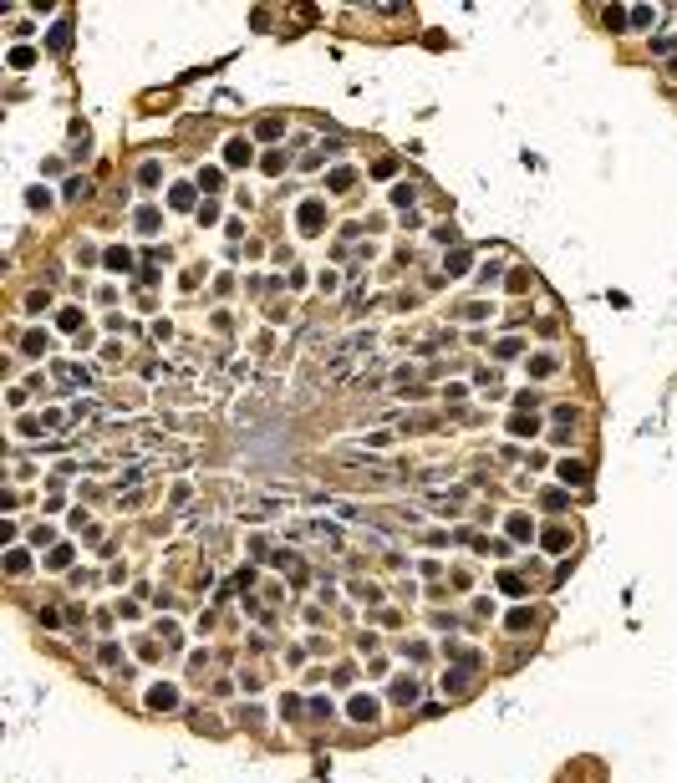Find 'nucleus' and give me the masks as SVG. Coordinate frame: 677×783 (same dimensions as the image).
<instances>
[{"label": "nucleus", "mask_w": 677, "mask_h": 783, "mask_svg": "<svg viewBox=\"0 0 677 783\" xmlns=\"http://www.w3.org/2000/svg\"><path fill=\"white\" fill-rule=\"evenodd\" d=\"M530 371H535V377H550V371H556V356H535Z\"/></svg>", "instance_id": "nucleus-19"}, {"label": "nucleus", "mask_w": 677, "mask_h": 783, "mask_svg": "<svg viewBox=\"0 0 677 783\" xmlns=\"http://www.w3.org/2000/svg\"><path fill=\"white\" fill-rule=\"evenodd\" d=\"M509 535H514V540H530V519L514 514V519H509Z\"/></svg>", "instance_id": "nucleus-16"}, {"label": "nucleus", "mask_w": 677, "mask_h": 783, "mask_svg": "<svg viewBox=\"0 0 677 783\" xmlns=\"http://www.w3.org/2000/svg\"><path fill=\"white\" fill-rule=\"evenodd\" d=\"M545 549H550V554H565V549H570V535H565V529H550V535H545Z\"/></svg>", "instance_id": "nucleus-7"}, {"label": "nucleus", "mask_w": 677, "mask_h": 783, "mask_svg": "<svg viewBox=\"0 0 677 783\" xmlns=\"http://www.w3.org/2000/svg\"><path fill=\"white\" fill-rule=\"evenodd\" d=\"M31 61H36V51H31V46H16V51H11V67H31Z\"/></svg>", "instance_id": "nucleus-18"}, {"label": "nucleus", "mask_w": 677, "mask_h": 783, "mask_svg": "<svg viewBox=\"0 0 677 783\" xmlns=\"http://www.w3.org/2000/svg\"><path fill=\"white\" fill-rule=\"evenodd\" d=\"M372 346H377V341H372V331H362V336L342 341V346H336V351L326 356V377H331V382H342L347 371H352V361H357V356H372Z\"/></svg>", "instance_id": "nucleus-1"}, {"label": "nucleus", "mask_w": 677, "mask_h": 783, "mask_svg": "<svg viewBox=\"0 0 677 783\" xmlns=\"http://www.w3.org/2000/svg\"><path fill=\"white\" fill-rule=\"evenodd\" d=\"M220 183H224V178H220V168H204V173H199V189H209V194L220 189Z\"/></svg>", "instance_id": "nucleus-17"}, {"label": "nucleus", "mask_w": 677, "mask_h": 783, "mask_svg": "<svg viewBox=\"0 0 677 783\" xmlns=\"http://www.w3.org/2000/svg\"><path fill=\"white\" fill-rule=\"evenodd\" d=\"M138 229H143V234L158 229V209H138Z\"/></svg>", "instance_id": "nucleus-10"}, {"label": "nucleus", "mask_w": 677, "mask_h": 783, "mask_svg": "<svg viewBox=\"0 0 677 783\" xmlns=\"http://www.w3.org/2000/svg\"><path fill=\"white\" fill-rule=\"evenodd\" d=\"M627 11H632V26H652V21H657L652 6H627Z\"/></svg>", "instance_id": "nucleus-9"}, {"label": "nucleus", "mask_w": 677, "mask_h": 783, "mask_svg": "<svg viewBox=\"0 0 677 783\" xmlns=\"http://www.w3.org/2000/svg\"><path fill=\"white\" fill-rule=\"evenodd\" d=\"M26 565H31V559H26V549H11V554H6V570H11V575H21Z\"/></svg>", "instance_id": "nucleus-13"}, {"label": "nucleus", "mask_w": 677, "mask_h": 783, "mask_svg": "<svg viewBox=\"0 0 677 783\" xmlns=\"http://www.w3.org/2000/svg\"><path fill=\"white\" fill-rule=\"evenodd\" d=\"M321 204H300V234H321Z\"/></svg>", "instance_id": "nucleus-2"}, {"label": "nucleus", "mask_w": 677, "mask_h": 783, "mask_svg": "<svg viewBox=\"0 0 677 783\" xmlns=\"http://www.w3.org/2000/svg\"><path fill=\"white\" fill-rule=\"evenodd\" d=\"M224 158H229V163H250V143H239V138H234V143L224 148Z\"/></svg>", "instance_id": "nucleus-8"}, {"label": "nucleus", "mask_w": 677, "mask_h": 783, "mask_svg": "<svg viewBox=\"0 0 677 783\" xmlns=\"http://www.w3.org/2000/svg\"><path fill=\"white\" fill-rule=\"evenodd\" d=\"M107 265L112 270H133V255H128V249H107Z\"/></svg>", "instance_id": "nucleus-11"}, {"label": "nucleus", "mask_w": 677, "mask_h": 783, "mask_svg": "<svg viewBox=\"0 0 677 783\" xmlns=\"http://www.w3.org/2000/svg\"><path fill=\"white\" fill-rule=\"evenodd\" d=\"M46 559H51V570H61V565H72V544H56V549H51Z\"/></svg>", "instance_id": "nucleus-12"}, {"label": "nucleus", "mask_w": 677, "mask_h": 783, "mask_svg": "<svg viewBox=\"0 0 677 783\" xmlns=\"http://www.w3.org/2000/svg\"><path fill=\"white\" fill-rule=\"evenodd\" d=\"M260 138H265V143H275V138H281V122L265 117V122H260Z\"/></svg>", "instance_id": "nucleus-23"}, {"label": "nucleus", "mask_w": 677, "mask_h": 783, "mask_svg": "<svg viewBox=\"0 0 677 783\" xmlns=\"http://www.w3.org/2000/svg\"><path fill=\"white\" fill-rule=\"evenodd\" d=\"M331 189H352V168H336L331 173Z\"/></svg>", "instance_id": "nucleus-24"}, {"label": "nucleus", "mask_w": 677, "mask_h": 783, "mask_svg": "<svg viewBox=\"0 0 677 783\" xmlns=\"http://www.w3.org/2000/svg\"><path fill=\"white\" fill-rule=\"evenodd\" d=\"M535 427H540L535 417H514V422H509V432H535Z\"/></svg>", "instance_id": "nucleus-25"}, {"label": "nucleus", "mask_w": 677, "mask_h": 783, "mask_svg": "<svg viewBox=\"0 0 677 783\" xmlns=\"http://www.w3.org/2000/svg\"><path fill=\"white\" fill-rule=\"evenodd\" d=\"M560 473H565L570 483H586V463H560Z\"/></svg>", "instance_id": "nucleus-15"}, {"label": "nucleus", "mask_w": 677, "mask_h": 783, "mask_svg": "<svg viewBox=\"0 0 677 783\" xmlns=\"http://www.w3.org/2000/svg\"><path fill=\"white\" fill-rule=\"evenodd\" d=\"M67 41H72V26H67V21H61V26L51 31V46H56V51H67Z\"/></svg>", "instance_id": "nucleus-14"}, {"label": "nucleus", "mask_w": 677, "mask_h": 783, "mask_svg": "<svg viewBox=\"0 0 677 783\" xmlns=\"http://www.w3.org/2000/svg\"><path fill=\"white\" fill-rule=\"evenodd\" d=\"M56 382L61 387H77V382L87 387V366H56Z\"/></svg>", "instance_id": "nucleus-3"}, {"label": "nucleus", "mask_w": 677, "mask_h": 783, "mask_svg": "<svg viewBox=\"0 0 677 783\" xmlns=\"http://www.w3.org/2000/svg\"><path fill=\"white\" fill-rule=\"evenodd\" d=\"M21 351H46V336H41V331H31V336L21 341Z\"/></svg>", "instance_id": "nucleus-21"}, {"label": "nucleus", "mask_w": 677, "mask_h": 783, "mask_svg": "<svg viewBox=\"0 0 677 783\" xmlns=\"http://www.w3.org/2000/svg\"><path fill=\"white\" fill-rule=\"evenodd\" d=\"M148 702L158 707V712H168V707L178 702V692H173V686H153V692H148Z\"/></svg>", "instance_id": "nucleus-4"}, {"label": "nucleus", "mask_w": 677, "mask_h": 783, "mask_svg": "<svg viewBox=\"0 0 677 783\" xmlns=\"http://www.w3.org/2000/svg\"><path fill=\"white\" fill-rule=\"evenodd\" d=\"M606 26L622 31V26H632V16H622V6H611V11H606Z\"/></svg>", "instance_id": "nucleus-20"}, {"label": "nucleus", "mask_w": 677, "mask_h": 783, "mask_svg": "<svg viewBox=\"0 0 677 783\" xmlns=\"http://www.w3.org/2000/svg\"><path fill=\"white\" fill-rule=\"evenodd\" d=\"M168 204H173V209H189V204H194V189H189V183H173V189H168Z\"/></svg>", "instance_id": "nucleus-6"}, {"label": "nucleus", "mask_w": 677, "mask_h": 783, "mask_svg": "<svg viewBox=\"0 0 677 783\" xmlns=\"http://www.w3.org/2000/svg\"><path fill=\"white\" fill-rule=\"evenodd\" d=\"M352 717H357V723H372V717H377V702H372V697H352Z\"/></svg>", "instance_id": "nucleus-5"}, {"label": "nucleus", "mask_w": 677, "mask_h": 783, "mask_svg": "<svg viewBox=\"0 0 677 783\" xmlns=\"http://www.w3.org/2000/svg\"><path fill=\"white\" fill-rule=\"evenodd\" d=\"M392 692H397V702H418V686H413V681H397Z\"/></svg>", "instance_id": "nucleus-22"}]
</instances>
